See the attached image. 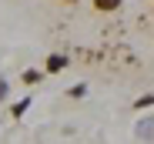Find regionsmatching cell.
I'll return each instance as SVG.
<instances>
[{
	"mask_svg": "<svg viewBox=\"0 0 154 144\" xmlns=\"http://www.w3.org/2000/svg\"><path fill=\"white\" fill-rule=\"evenodd\" d=\"M57 4H67V7H70V4H77V0H57Z\"/></svg>",
	"mask_w": 154,
	"mask_h": 144,
	"instance_id": "obj_8",
	"label": "cell"
},
{
	"mask_svg": "<svg viewBox=\"0 0 154 144\" xmlns=\"http://www.w3.org/2000/svg\"><path fill=\"white\" fill-rule=\"evenodd\" d=\"M151 10H154V0H151Z\"/></svg>",
	"mask_w": 154,
	"mask_h": 144,
	"instance_id": "obj_9",
	"label": "cell"
},
{
	"mask_svg": "<svg viewBox=\"0 0 154 144\" xmlns=\"http://www.w3.org/2000/svg\"><path fill=\"white\" fill-rule=\"evenodd\" d=\"M91 7H94L97 14H117V10L124 7V0H91Z\"/></svg>",
	"mask_w": 154,
	"mask_h": 144,
	"instance_id": "obj_1",
	"label": "cell"
},
{
	"mask_svg": "<svg viewBox=\"0 0 154 144\" xmlns=\"http://www.w3.org/2000/svg\"><path fill=\"white\" fill-rule=\"evenodd\" d=\"M20 81L27 84V87H34V84L44 81V70H34V67H30V70H23V74H20Z\"/></svg>",
	"mask_w": 154,
	"mask_h": 144,
	"instance_id": "obj_3",
	"label": "cell"
},
{
	"mask_svg": "<svg viewBox=\"0 0 154 144\" xmlns=\"http://www.w3.org/2000/svg\"><path fill=\"white\" fill-rule=\"evenodd\" d=\"M84 94H87L84 84H74V87H70V97H84Z\"/></svg>",
	"mask_w": 154,
	"mask_h": 144,
	"instance_id": "obj_5",
	"label": "cell"
},
{
	"mask_svg": "<svg viewBox=\"0 0 154 144\" xmlns=\"http://www.w3.org/2000/svg\"><path fill=\"white\" fill-rule=\"evenodd\" d=\"M4 97H7V84L0 81V101H4Z\"/></svg>",
	"mask_w": 154,
	"mask_h": 144,
	"instance_id": "obj_7",
	"label": "cell"
},
{
	"mask_svg": "<svg viewBox=\"0 0 154 144\" xmlns=\"http://www.w3.org/2000/svg\"><path fill=\"white\" fill-rule=\"evenodd\" d=\"M27 107H30V97H23V101H17V104H14V117H20V114L27 111Z\"/></svg>",
	"mask_w": 154,
	"mask_h": 144,
	"instance_id": "obj_4",
	"label": "cell"
},
{
	"mask_svg": "<svg viewBox=\"0 0 154 144\" xmlns=\"http://www.w3.org/2000/svg\"><path fill=\"white\" fill-rule=\"evenodd\" d=\"M67 64H70V60H67V54H50L44 70H47V74H60V70H64Z\"/></svg>",
	"mask_w": 154,
	"mask_h": 144,
	"instance_id": "obj_2",
	"label": "cell"
},
{
	"mask_svg": "<svg viewBox=\"0 0 154 144\" xmlns=\"http://www.w3.org/2000/svg\"><path fill=\"white\" fill-rule=\"evenodd\" d=\"M137 107H154V97H141V101H137Z\"/></svg>",
	"mask_w": 154,
	"mask_h": 144,
	"instance_id": "obj_6",
	"label": "cell"
}]
</instances>
